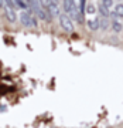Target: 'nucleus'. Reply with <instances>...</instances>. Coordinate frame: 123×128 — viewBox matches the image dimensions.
I'll use <instances>...</instances> for the list:
<instances>
[{"label": "nucleus", "mask_w": 123, "mask_h": 128, "mask_svg": "<svg viewBox=\"0 0 123 128\" xmlns=\"http://www.w3.org/2000/svg\"><path fill=\"white\" fill-rule=\"evenodd\" d=\"M99 12H100V14H102V16H103L105 18L110 16V10H109V9H106L105 6H102V4L99 6Z\"/></svg>", "instance_id": "obj_11"}, {"label": "nucleus", "mask_w": 123, "mask_h": 128, "mask_svg": "<svg viewBox=\"0 0 123 128\" xmlns=\"http://www.w3.org/2000/svg\"><path fill=\"white\" fill-rule=\"evenodd\" d=\"M59 24L65 32H72L74 30V23L72 20L67 16V14H59Z\"/></svg>", "instance_id": "obj_2"}, {"label": "nucleus", "mask_w": 123, "mask_h": 128, "mask_svg": "<svg viewBox=\"0 0 123 128\" xmlns=\"http://www.w3.org/2000/svg\"><path fill=\"white\" fill-rule=\"evenodd\" d=\"M64 10H65V14H69L71 12L74 10V4H72V0H64Z\"/></svg>", "instance_id": "obj_7"}, {"label": "nucleus", "mask_w": 123, "mask_h": 128, "mask_svg": "<svg viewBox=\"0 0 123 128\" xmlns=\"http://www.w3.org/2000/svg\"><path fill=\"white\" fill-rule=\"evenodd\" d=\"M20 22H21V24L26 26V27H37L36 17H34L31 13H28V12H23V13L20 14Z\"/></svg>", "instance_id": "obj_1"}, {"label": "nucleus", "mask_w": 123, "mask_h": 128, "mask_svg": "<svg viewBox=\"0 0 123 128\" xmlns=\"http://www.w3.org/2000/svg\"><path fill=\"white\" fill-rule=\"evenodd\" d=\"M110 27H112V30H113L115 33H120L123 30V24L120 23V22H118V20H115V22H112Z\"/></svg>", "instance_id": "obj_8"}, {"label": "nucleus", "mask_w": 123, "mask_h": 128, "mask_svg": "<svg viewBox=\"0 0 123 128\" xmlns=\"http://www.w3.org/2000/svg\"><path fill=\"white\" fill-rule=\"evenodd\" d=\"M86 13H95V7H93V6H92V4H88L86 6Z\"/></svg>", "instance_id": "obj_15"}, {"label": "nucleus", "mask_w": 123, "mask_h": 128, "mask_svg": "<svg viewBox=\"0 0 123 128\" xmlns=\"http://www.w3.org/2000/svg\"><path fill=\"white\" fill-rule=\"evenodd\" d=\"M58 2H59V0H48V4H52V6H58Z\"/></svg>", "instance_id": "obj_16"}, {"label": "nucleus", "mask_w": 123, "mask_h": 128, "mask_svg": "<svg viewBox=\"0 0 123 128\" xmlns=\"http://www.w3.org/2000/svg\"><path fill=\"white\" fill-rule=\"evenodd\" d=\"M4 14H6V17H7V20L11 22V23H14V22L17 20V14H16V12H14L13 9H10V7H6L4 9Z\"/></svg>", "instance_id": "obj_4"}, {"label": "nucleus", "mask_w": 123, "mask_h": 128, "mask_svg": "<svg viewBox=\"0 0 123 128\" xmlns=\"http://www.w3.org/2000/svg\"><path fill=\"white\" fill-rule=\"evenodd\" d=\"M113 16H119V17H123V4H116L113 10Z\"/></svg>", "instance_id": "obj_9"}, {"label": "nucleus", "mask_w": 123, "mask_h": 128, "mask_svg": "<svg viewBox=\"0 0 123 128\" xmlns=\"http://www.w3.org/2000/svg\"><path fill=\"white\" fill-rule=\"evenodd\" d=\"M38 3H40V6L42 9H45L47 6H48V0H38Z\"/></svg>", "instance_id": "obj_14"}, {"label": "nucleus", "mask_w": 123, "mask_h": 128, "mask_svg": "<svg viewBox=\"0 0 123 128\" xmlns=\"http://www.w3.org/2000/svg\"><path fill=\"white\" fill-rule=\"evenodd\" d=\"M24 2H26V3H27V6H28V4H30V3L33 2V0H24Z\"/></svg>", "instance_id": "obj_17"}, {"label": "nucleus", "mask_w": 123, "mask_h": 128, "mask_svg": "<svg viewBox=\"0 0 123 128\" xmlns=\"http://www.w3.org/2000/svg\"><path fill=\"white\" fill-rule=\"evenodd\" d=\"M102 6H105L106 9H110L113 6V0H102Z\"/></svg>", "instance_id": "obj_12"}, {"label": "nucleus", "mask_w": 123, "mask_h": 128, "mask_svg": "<svg viewBox=\"0 0 123 128\" xmlns=\"http://www.w3.org/2000/svg\"><path fill=\"white\" fill-rule=\"evenodd\" d=\"M81 2L82 0H72V4H74V9L79 12V7H81Z\"/></svg>", "instance_id": "obj_13"}, {"label": "nucleus", "mask_w": 123, "mask_h": 128, "mask_svg": "<svg viewBox=\"0 0 123 128\" xmlns=\"http://www.w3.org/2000/svg\"><path fill=\"white\" fill-rule=\"evenodd\" d=\"M45 10L48 12V14H50V16H52V17H59V9H58V6L48 4L45 7Z\"/></svg>", "instance_id": "obj_5"}, {"label": "nucleus", "mask_w": 123, "mask_h": 128, "mask_svg": "<svg viewBox=\"0 0 123 128\" xmlns=\"http://www.w3.org/2000/svg\"><path fill=\"white\" fill-rule=\"evenodd\" d=\"M88 24V28L92 30V32H96V30H99V18L98 17H93V18H89L86 22Z\"/></svg>", "instance_id": "obj_3"}, {"label": "nucleus", "mask_w": 123, "mask_h": 128, "mask_svg": "<svg viewBox=\"0 0 123 128\" xmlns=\"http://www.w3.org/2000/svg\"><path fill=\"white\" fill-rule=\"evenodd\" d=\"M36 16L37 17H40L41 20H51V16L48 14V12H47L45 9H42V7L36 12Z\"/></svg>", "instance_id": "obj_6"}, {"label": "nucleus", "mask_w": 123, "mask_h": 128, "mask_svg": "<svg viewBox=\"0 0 123 128\" xmlns=\"http://www.w3.org/2000/svg\"><path fill=\"white\" fill-rule=\"evenodd\" d=\"M109 27H110V24H109V22H108L105 17L102 18V20L99 18V28H102V30H108Z\"/></svg>", "instance_id": "obj_10"}]
</instances>
